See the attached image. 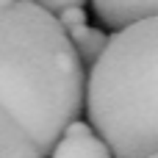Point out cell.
Wrapping results in <instances>:
<instances>
[{
    "instance_id": "obj_1",
    "label": "cell",
    "mask_w": 158,
    "mask_h": 158,
    "mask_svg": "<svg viewBox=\"0 0 158 158\" xmlns=\"http://www.w3.org/2000/svg\"><path fill=\"white\" fill-rule=\"evenodd\" d=\"M83 64L56 14L39 3L0 6V106L44 158L83 111Z\"/></svg>"
},
{
    "instance_id": "obj_2",
    "label": "cell",
    "mask_w": 158,
    "mask_h": 158,
    "mask_svg": "<svg viewBox=\"0 0 158 158\" xmlns=\"http://www.w3.org/2000/svg\"><path fill=\"white\" fill-rule=\"evenodd\" d=\"M156 17L114 31L83 83L89 125L111 158L156 156Z\"/></svg>"
},
{
    "instance_id": "obj_3",
    "label": "cell",
    "mask_w": 158,
    "mask_h": 158,
    "mask_svg": "<svg viewBox=\"0 0 158 158\" xmlns=\"http://www.w3.org/2000/svg\"><path fill=\"white\" fill-rule=\"evenodd\" d=\"M47 156L50 158H111V150L92 131V125L78 117L61 131V136L56 139V144L50 147Z\"/></svg>"
},
{
    "instance_id": "obj_4",
    "label": "cell",
    "mask_w": 158,
    "mask_h": 158,
    "mask_svg": "<svg viewBox=\"0 0 158 158\" xmlns=\"http://www.w3.org/2000/svg\"><path fill=\"white\" fill-rule=\"evenodd\" d=\"M92 8L103 25H108L111 31H119L139 19L156 17L158 0H92Z\"/></svg>"
},
{
    "instance_id": "obj_5",
    "label": "cell",
    "mask_w": 158,
    "mask_h": 158,
    "mask_svg": "<svg viewBox=\"0 0 158 158\" xmlns=\"http://www.w3.org/2000/svg\"><path fill=\"white\" fill-rule=\"evenodd\" d=\"M0 158H42L28 133L0 106Z\"/></svg>"
},
{
    "instance_id": "obj_6",
    "label": "cell",
    "mask_w": 158,
    "mask_h": 158,
    "mask_svg": "<svg viewBox=\"0 0 158 158\" xmlns=\"http://www.w3.org/2000/svg\"><path fill=\"white\" fill-rule=\"evenodd\" d=\"M67 39L72 42V50H75V56H78V61H81L83 67H86V64L92 67L94 58L103 53V47H106V42H108V36H106L100 28H92L89 22L67 28Z\"/></svg>"
},
{
    "instance_id": "obj_7",
    "label": "cell",
    "mask_w": 158,
    "mask_h": 158,
    "mask_svg": "<svg viewBox=\"0 0 158 158\" xmlns=\"http://www.w3.org/2000/svg\"><path fill=\"white\" fill-rule=\"evenodd\" d=\"M56 19H58V25L67 31V28H72V25H83V22H86V11H83V6H69V8H61V11L56 14Z\"/></svg>"
},
{
    "instance_id": "obj_8",
    "label": "cell",
    "mask_w": 158,
    "mask_h": 158,
    "mask_svg": "<svg viewBox=\"0 0 158 158\" xmlns=\"http://www.w3.org/2000/svg\"><path fill=\"white\" fill-rule=\"evenodd\" d=\"M36 3L50 14H58L61 8H69V6H86V0H36Z\"/></svg>"
},
{
    "instance_id": "obj_9",
    "label": "cell",
    "mask_w": 158,
    "mask_h": 158,
    "mask_svg": "<svg viewBox=\"0 0 158 158\" xmlns=\"http://www.w3.org/2000/svg\"><path fill=\"white\" fill-rule=\"evenodd\" d=\"M8 3H14V0H0V6H8Z\"/></svg>"
},
{
    "instance_id": "obj_10",
    "label": "cell",
    "mask_w": 158,
    "mask_h": 158,
    "mask_svg": "<svg viewBox=\"0 0 158 158\" xmlns=\"http://www.w3.org/2000/svg\"><path fill=\"white\" fill-rule=\"evenodd\" d=\"M25 3H36V0H25Z\"/></svg>"
},
{
    "instance_id": "obj_11",
    "label": "cell",
    "mask_w": 158,
    "mask_h": 158,
    "mask_svg": "<svg viewBox=\"0 0 158 158\" xmlns=\"http://www.w3.org/2000/svg\"><path fill=\"white\" fill-rule=\"evenodd\" d=\"M150 158H156V156H150Z\"/></svg>"
}]
</instances>
